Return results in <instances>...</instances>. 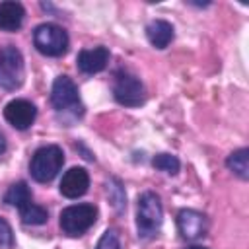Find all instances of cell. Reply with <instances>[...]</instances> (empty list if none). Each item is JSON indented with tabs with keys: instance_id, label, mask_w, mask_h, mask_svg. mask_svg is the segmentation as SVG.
Listing matches in <instances>:
<instances>
[{
	"instance_id": "cell-1",
	"label": "cell",
	"mask_w": 249,
	"mask_h": 249,
	"mask_svg": "<svg viewBox=\"0 0 249 249\" xmlns=\"http://www.w3.org/2000/svg\"><path fill=\"white\" fill-rule=\"evenodd\" d=\"M163 222V210H161V200L156 193L146 191L138 198V208H136V228L138 235L142 239L154 237Z\"/></svg>"
},
{
	"instance_id": "cell-2",
	"label": "cell",
	"mask_w": 249,
	"mask_h": 249,
	"mask_svg": "<svg viewBox=\"0 0 249 249\" xmlns=\"http://www.w3.org/2000/svg\"><path fill=\"white\" fill-rule=\"evenodd\" d=\"M64 163V152L62 148L49 144L35 150L31 161H29V173L37 183H49L53 181Z\"/></svg>"
},
{
	"instance_id": "cell-3",
	"label": "cell",
	"mask_w": 249,
	"mask_h": 249,
	"mask_svg": "<svg viewBox=\"0 0 249 249\" xmlns=\"http://www.w3.org/2000/svg\"><path fill=\"white\" fill-rule=\"evenodd\" d=\"M33 45L41 54L62 56L68 51V35L56 23H41L33 31Z\"/></svg>"
},
{
	"instance_id": "cell-4",
	"label": "cell",
	"mask_w": 249,
	"mask_h": 249,
	"mask_svg": "<svg viewBox=\"0 0 249 249\" xmlns=\"http://www.w3.org/2000/svg\"><path fill=\"white\" fill-rule=\"evenodd\" d=\"M97 220V208L93 204H72L60 212V230L66 235H82Z\"/></svg>"
},
{
	"instance_id": "cell-5",
	"label": "cell",
	"mask_w": 249,
	"mask_h": 249,
	"mask_svg": "<svg viewBox=\"0 0 249 249\" xmlns=\"http://www.w3.org/2000/svg\"><path fill=\"white\" fill-rule=\"evenodd\" d=\"M23 72L25 66L21 53L12 45L4 47L0 51V86L8 91L18 89L23 82Z\"/></svg>"
},
{
	"instance_id": "cell-6",
	"label": "cell",
	"mask_w": 249,
	"mask_h": 249,
	"mask_svg": "<svg viewBox=\"0 0 249 249\" xmlns=\"http://www.w3.org/2000/svg\"><path fill=\"white\" fill-rule=\"evenodd\" d=\"M51 103L53 107L62 113V111H82V103H80V93H78V86L72 82V78L68 76H58L53 82V89H51Z\"/></svg>"
},
{
	"instance_id": "cell-7",
	"label": "cell",
	"mask_w": 249,
	"mask_h": 249,
	"mask_svg": "<svg viewBox=\"0 0 249 249\" xmlns=\"http://www.w3.org/2000/svg\"><path fill=\"white\" fill-rule=\"evenodd\" d=\"M113 97L117 99V103L124 107H138L144 103V86L136 76L123 72L115 80Z\"/></svg>"
},
{
	"instance_id": "cell-8",
	"label": "cell",
	"mask_w": 249,
	"mask_h": 249,
	"mask_svg": "<svg viewBox=\"0 0 249 249\" xmlns=\"http://www.w3.org/2000/svg\"><path fill=\"white\" fill-rule=\"evenodd\" d=\"M177 228L183 239L195 241L200 239L202 235H206L208 231V220L202 212L193 210V208H183L177 214Z\"/></svg>"
},
{
	"instance_id": "cell-9",
	"label": "cell",
	"mask_w": 249,
	"mask_h": 249,
	"mask_svg": "<svg viewBox=\"0 0 249 249\" xmlns=\"http://www.w3.org/2000/svg\"><path fill=\"white\" fill-rule=\"evenodd\" d=\"M37 117V109L31 101L27 99H12L4 107V119L18 130H25L33 124Z\"/></svg>"
},
{
	"instance_id": "cell-10",
	"label": "cell",
	"mask_w": 249,
	"mask_h": 249,
	"mask_svg": "<svg viewBox=\"0 0 249 249\" xmlns=\"http://www.w3.org/2000/svg\"><path fill=\"white\" fill-rule=\"evenodd\" d=\"M89 187V175L84 167H70L60 181V193L66 198H78L88 193Z\"/></svg>"
},
{
	"instance_id": "cell-11",
	"label": "cell",
	"mask_w": 249,
	"mask_h": 249,
	"mask_svg": "<svg viewBox=\"0 0 249 249\" xmlns=\"http://www.w3.org/2000/svg\"><path fill=\"white\" fill-rule=\"evenodd\" d=\"M109 56L111 54H109L107 47L84 49V51H80V54L76 58V64H78V70L84 72V74H97V72L107 68Z\"/></svg>"
},
{
	"instance_id": "cell-12",
	"label": "cell",
	"mask_w": 249,
	"mask_h": 249,
	"mask_svg": "<svg viewBox=\"0 0 249 249\" xmlns=\"http://www.w3.org/2000/svg\"><path fill=\"white\" fill-rule=\"evenodd\" d=\"M23 18H25V10L19 2H14V0L0 2V29L16 31L21 27Z\"/></svg>"
},
{
	"instance_id": "cell-13",
	"label": "cell",
	"mask_w": 249,
	"mask_h": 249,
	"mask_svg": "<svg viewBox=\"0 0 249 249\" xmlns=\"http://www.w3.org/2000/svg\"><path fill=\"white\" fill-rule=\"evenodd\" d=\"M146 37H148V41H150L156 49H165V47L173 41L175 29H173V25H171L169 21H165V19H154V21L148 23V27H146Z\"/></svg>"
},
{
	"instance_id": "cell-14",
	"label": "cell",
	"mask_w": 249,
	"mask_h": 249,
	"mask_svg": "<svg viewBox=\"0 0 249 249\" xmlns=\"http://www.w3.org/2000/svg\"><path fill=\"white\" fill-rule=\"evenodd\" d=\"M4 202L10 204V206H16L18 210H23L25 206H29L33 202V196H31V191H29L27 183L18 181V183L10 185V189L4 195Z\"/></svg>"
},
{
	"instance_id": "cell-15",
	"label": "cell",
	"mask_w": 249,
	"mask_h": 249,
	"mask_svg": "<svg viewBox=\"0 0 249 249\" xmlns=\"http://www.w3.org/2000/svg\"><path fill=\"white\" fill-rule=\"evenodd\" d=\"M226 165L230 171H233L239 179H249V150L247 148H239L235 152H231L226 160Z\"/></svg>"
},
{
	"instance_id": "cell-16",
	"label": "cell",
	"mask_w": 249,
	"mask_h": 249,
	"mask_svg": "<svg viewBox=\"0 0 249 249\" xmlns=\"http://www.w3.org/2000/svg\"><path fill=\"white\" fill-rule=\"evenodd\" d=\"M107 196L109 202L113 204V208L117 212H123L126 206V195H124V187L117 177H109L107 179Z\"/></svg>"
},
{
	"instance_id": "cell-17",
	"label": "cell",
	"mask_w": 249,
	"mask_h": 249,
	"mask_svg": "<svg viewBox=\"0 0 249 249\" xmlns=\"http://www.w3.org/2000/svg\"><path fill=\"white\" fill-rule=\"evenodd\" d=\"M19 214H21V222L27 226H41L49 220V212L43 206H37L35 202H31L23 210H19Z\"/></svg>"
},
{
	"instance_id": "cell-18",
	"label": "cell",
	"mask_w": 249,
	"mask_h": 249,
	"mask_svg": "<svg viewBox=\"0 0 249 249\" xmlns=\"http://www.w3.org/2000/svg\"><path fill=\"white\" fill-rule=\"evenodd\" d=\"M152 165L160 171H165L167 175H175L179 171V160L171 154H156L152 160Z\"/></svg>"
},
{
	"instance_id": "cell-19",
	"label": "cell",
	"mask_w": 249,
	"mask_h": 249,
	"mask_svg": "<svg viewBox=\"0 0 249 249\" xmlns=\"http://www.w3.org/2000/svg\"><path fill=\"white\" fill-rule=\"evenodd\" d=\"M95 249H121L119 233H117L115 230H107V231L99 237V241H97Z\"/></svg>"
},
{
	"instance_id": "cell-20",
	"label": "cell",
	"mask_w": 249,
	"mask_h": 249,
	"mask_svg": "<svg viewBox=\"0 0 249 249\" xmlns=\"http://www.w3.org/2000/svg\"><path fill=\"white\" fill-rule=\"evenodd\" d=\"M0 247L2 249H12L14 247V231L10 228V224L0 218Z\"/></svg>"
},
{
	"instance_id": "cell-21",
	"label": "cell",
	"mask_w": 249,
	"mask_h": 249,
	"mask_svg": "<svg viewBox=\"0 0 249 249\" xmlns=\"http://www.w3.org/2000/svg\"><path fill=\"white\" fill-rule=\"evenodd\" d=\"M4 150H6V138H4V134L0 132V154H4Z\"/></svg>"
},
{
	"instance_id": "cell-22",
	"label": "cell",
	"mask_w": 249,
	"mask_h": 249,
	"mask_svg": "<svg viewBox=\"0 0 249 249\" xmlns=\"http://www.w3.org/2000/svg\"><path fill=\"white\" fill-rule=\"evenodd\" d=\"M187 249H208V247H202V245H191V247H187Z\"/></svg>"
}]
</instances>
